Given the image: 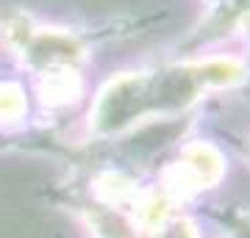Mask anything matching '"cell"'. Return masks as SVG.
<instances>
[{
  "mask_svg": "<svg viewBox=\"0 0 250 238\" xmlns=\"http://www.w3.org/2000/svg\"><path fill=\"white\" fill-rule=\"evenodd\" d=\"M20 108H22V100L17 89L0 86V116H14L20 114Z\"/></svg>",
  "mask_w": 250,
  "mask_h": 238,
  "instance_id": "cell-2",
  "label": "cell"
},
{
  "mask_svg": "<svg viewBox=\"0 0 250 238\" xmlns=\"http://www.w3.org/2000/svg\"><path fill=\"white\" fill-rule=\"evenodd\" d=\"M233 72H236L233 64L211 61V64L187 67V70L161 72V75H153V78L120 80L103 97L98 119H106L108 125H120L128 122L134 114H142V111L178 108L189 100H195V92L200 86L225 83V80L233 78Z\"/></svg>",
  "mask_w": 250,
  "mask_h": 238,
  "instance_id": "cell-1",
  "label": "cell"
}]
</instances>
